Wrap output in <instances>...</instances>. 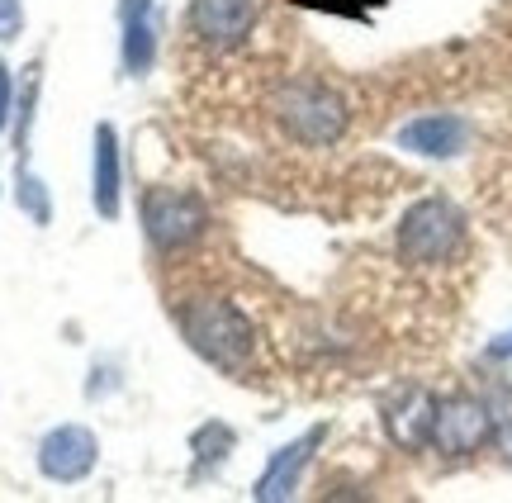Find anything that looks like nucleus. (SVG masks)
I'll return each mask as SVG.
<instances>
[{"label": "nucleus", "mask_w": 512, "mask_h": 503, "mask_svg": "<svg viewBox=\"0 0 512 503\" xmlns=\"http://www.w3.org/2000/svg\"><path fill=\"white\" fill-rule=\"evenodd\" d=\"M181 333L190 342V352L204 356L209 366H219L228 375L247 371V361H252L256 328L233 299H219V295L190 299L181 309Z\"/></svg>", "instance_id": "nucleus-1"}, {"label": "nucleus", "mask_w": 512, "mask_h": 503, "mask_svg": "<svg viewBox=\"0 0 512 503\" xmlns=\"http://www.w3.org/2000/svg\"><path fill=\"white\" fill-rule=\"evenodd\" d=\"M275 124L304 148H332L347 133V100L323 81H285L271 100Z\"/></svg>", "instance_id": "nucleus-2"}, {"label": "nucleus", "mask_w": 512, "mask_h": 503, "mask_svg": "<svg viewBox=\"0 0 512 503\" xmlns=\"http://www.w3.org/2000/svg\"><path fill=\"white\" fill-rule=\"evenodd\" d=\"M465 247V214L446 195H427L399 219V257L408 266H446Z\"/></svg>", "instance_id": "nucleus-3"}, {"label": "nucleus", "mask_w": 512, "mask_h": 503, "mask_svg": "<svg viewBox=\"0 0 512 503\" xmlns=\"http://www.w3.org/2000/svg\"><path fill=\"white\" fill-rule=\"evenodd\" d=\"M138 219H143V233H147V243H152V252H162V257L195 247L204 238V228H209V214H204L200 200L171 186L143 190Z\"/></svg>", "instance_id": "nucleus-4"}, {"label": "nucleus", "mask_w": 512, "mask_h": 503, "mask_svg": "<svg viewBox=\"0 0 512 503\" xmlns=\"http://www.w3.org/2000/svg\"><path fill=\"white\" fill-rule=\"evenodd\" d=\"M494 413L489 404H479L470 394H456V399H437V423H432V447L441 456H470V451L489 447L494 442Z\"/></svg>", "instance_id": "nucleus-5"}, {"label": "nucleus", "mask_w": 512, "mask_h": 503, "mask_svg": "<svg viewBox=\"0 0 512 503\" xmlns=\"http://www.w3.org/2000/svg\"><path fill=\"white\" fill-rule=\"evenodd\" d=\"M100 461V437L86 423H57L43 442H38V470L53 485H81Z\"/></svg>", "instance_id": "nucleus-6"}, {"label": "nucleus", "mask_w": 512, "mask_h": 503, "mask_svg": "<svg viewBox=\"0 0 512 503\" xmlns=\"http://www.w3.org/2000/svg\"><path fill=\"white\" fill-rule=\"evenodd\" d=\"M256 15H261V0H190L185 24L204 48L228 53V48H242L252 38Z\"/></svg>", "instance_id": "nucleus-7"}, {"label": "nucleus", "mask_w": 512, "mask_h": 503, "mask_svg": "<svg viewBox=\"0 0 512 503\" xmlns=\"http://www.w3.org/2000/svg\"><path fill=\"white\" fill-rule=\"evenodd\" d=\"M323 437H328V428H309L304 437H294V442H285L280 451H271L266 470L256 475V485H252V499L256 503H285V499H294V489L304 485V470H309L313 451L323 447Z\"/></svg>", "instance_id": "nucleus-8"}, {"label": "nucleus", "mask_w": 512, "mask_h": 503, "mask_svg": "<svg viewBox=\"0 0 512 503\" xmlns=\"http://www.w3.org/2000/svg\"><path fill=\"white\" fill-rule=\"evenodd\" d=\"M91 205L105 224H114L119 209H124V152H119V129H114V124H95Z\"/></svg>", "instance_id": "nucleus-9"}, {"label": "nucleus", "mask_w": 512, "mask_h": 503, "mask_svg": "<svg viewBox=\"0 0 512 503\" xmlns=\"http://www.w3.org/2000/svg\"><path fill=\"white\" fill-rule=\"evenodd\" d=\"M384 432L389 442L403 451H422L432 447V423H437V399L427 390H399L384 404Z\"/></svg>", "instance_id": "nucleus-10"}, {"label": "nucleus", "mask_w": 512, "mask_h": 503, "mask_svg": "<svg viewBox=\"0 0 512 503\" xmlns=\"http://www.w3.org/2000/svg\"><path fill=\"white\" fill-rule=\"evenodd\" d=\"M119 62L128 76H147L157 67V0H119Z\"/></svg>", "instance_id": "nucleus-11"}, {"label": "nucleus", "mask_w": 512, "mask_h": 503, "mask_svg": "<svg viewBox=\"0 0 512 503\" xmlns=\"http://www.w3.org/2000/svg\"><path fill=\"white\" fill-rule=\"evenodd\" d=\"M470 143V124L460 114H422V119H408L399 129V148L418 152V157H460Z\"/></svg>", "instance_id": "nucleus-12"}, {"label": "nucleus", "mask_w": 512, "mask_h": 503, "mask_svg": "<svg viewBox=\"0 0 512 503\" xmlns=\"http://www.w3.org/2000/svg\"><path fill=\"white\" fill-rule=\"evenodd\" d=\"M238 447V432L228 428V423H200V428L190 432V451H195V475L204 470H219L228 456Z\"/></svg>", "instance_id": "nucleus-13"}, {"label": "nucleus", "mask_w": 512, "mask_h": 503, "mask_svg": "<svg viewBox=\"0 0 512 503\" xmlns=\"http://www.w3.org/2000/svg\"><path fill=\"white\" fill-rule=\"evenodd\" d=\"M19 209H24L38 228L53 224V200H48V186H43L29 167H19Z\"/></svg>", "instance_id": "nucleus-14"}, {"label": "nucleus", "mask_w": 512, "mask_h": 503, "mask_svg": "<svg viewBox=\"0 0 512 503\" xmlns=\"http://www.w3.org/2000/svg\"><path fill=\"white\" fill-rule=\"evenodd\" d=\"M24 34V5L19 0H0V43H15Z\"/></svg>", "instance_id": "nucleus-15"}, {"label": "nucleus", "mask_w": 512, "mask_h": 503, "mask_svg": "<svg viewBox=\"0 0 512 503\" xmlns=\"http://www.w3.org/2000/svg\"><path fill=\"white\" fill-rule=\"evenodd\" d=\"M10 100H15V86H10V67L0 62V133L10 124Z\"/></svg>", "instance_id": "nucleus-16"}, {"label": "nucleus", "mask_w": 512, "mask_h": 503, "mask_svg": "<svg viewBox=\"0 0 512 503\" xmlns=\"http://www.w3.org/2000/svg\"><path fill=\"white\" fill-rule=\"evenodd\" d=\"M489 356H494V361H512V328H508V333H498L494 342H489Z\"/></svg>", "instance_id": "nucleus-17"}, {"label": "nucleus", "mask_w": 512, "mask_h": 503, "mask_svg": "<svg viewBox=\"0 0 512 503\" xmlns=\"http://www.w3.org/2000/svg\"><path fill=\"white\" fill-rule=\"evenodd\" d=\"M494 442H498V451H503V456L512 461V423H503V428L494 432Z\"/></svg>", "instance_id": "nucleus-18"}]
</instances>
